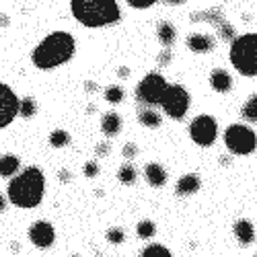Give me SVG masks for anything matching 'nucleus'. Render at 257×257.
Listing matches in <instances>:
<instances>
[{
    "mask_svg": "<svg viewBox=\"0 0 257 257\" xmlns=\"http://www.w3.org/2000/svg\"><path fill=\"white\" fill-rule=\"evenodd\" d=\"M46 194V175L39 167H25L19 175H13L7 187V198L9 204L33 210L41 204Z\"/></svg>",
    "mask_w": 257,
    "mask_h": 257,
    "instance_id": "f257e3e1",
    "label": "nucleus"
},
{
    "mask_svg": "<svg viewBox=\"0 0 257 257\" xmlns=\"http://www.w3.org/2000/svg\"><path fill=\"white\" fill-rule=\"evenodd\" d=\"M76 52V41L68 31H54L46 35L31 52V62L39 70H52L72 60Z\"/></svg>",
    "mask_w": 257,
    "mask_h": 257,
    "instance_id": "f03ea898",
    "label": "nucleus"
},
{
    "mask_svg": "<svg viewBox=\"0 0 257 257\" xmlns=\"http://www.w3.org/2000/svg\"><path fill=\"white\" fill-rule=\"evenodd\" d=\"M70 11L84 27H109L121 19L117 0H70Z\"/></svg>",
    "mask_w": 257,
    "mask_h": 257,
    "instance_id": "7ed1b4c3",
    "label": "nucleus"
},
{
    "mask_svg": "<svg viewBox=\"0 0 257 257\" xmlns=\"http://www.w3.org/2000/svg\"><path fill=\"white\" fill-rule=\"evenodd\" d=\"M230 62L243 76H257V33H245L232 39Z\"/></svg>",
    "mask_w": 257,
    "mask_h": 257,
    "instance_id": "20e7f679",
    "label": "nucleus"
},
{
    "mask_svg": "<svg viewBox=\"0 0 257 257\" xmlns=\"http://www.w3.org/2000/svg\"><path fill=\"white\" fill-rule=\"evenodd\" d=\"M189 93L183 84H169L159 105L171 119H183L189 111Z\"/></svg>",
    "mask_w": 257,
    "mask_h": 257,
    "instance_id": "39448f33",
    "label": "nucleus"
},
{
    "mask_svg": "<svg viewBox=\"0 0 257 257\" xmlns=\"http://www.w3.org/2000/svg\"><path fill=\"white\" fill-rule=\"evenodd\" d=\"M224 144L234 155H251L257 148V134L247 125H230L224 132Z\"/></svg>",
    "mask_w": 257,
    "mask_h": 257,
    "instance_id": "423d86ee",
    "label": "nucleus"
},
{
    "mask_svg": "<svg viewBox=\"0 0 257 257\" xmlns=\"http://www.w3.org/2000/svg\"><path fill=\"white\" fill-rule=\"evenodd\" d=\"M169 87V82L165 80V76H161L159 72H148L136 87V99L144 105H159L165 91Z\"/></svg>",
    "mask_w": 257,
    "mask_h": 257,
    "instance_id": "0eeeda50",
    "label": "nucleus"
},
{
    "mask_svg": "<svg viewBox=\"0 0 257 257\" xmlns=\"http://www.w3.org/2000/svg\"><path fill=\"white\" fill-rule=\"evenodd\" d=\"M189 136L198 146H212L218 138V123L212 115H198L189 123Z\"/></svg>",
    "mask_w": 257,
    "mask_h": 257,
    "instance_id": "6e6552de",
    "label": "nucleus"
},
{
    "mask_svg": "<svg viewBox=\"0 0 257 257\" xmlns=\"http://www.w3.org/2000/svg\"><path fill=\"white\" fill-rule=\"evenodd\" d=\"M17 115H19V97L9 84L0 82V130L11 125Z\"/></svg>",
    "mask_w": 257,
    "mask_h": 257,
    "instance_id": "1a4fd4ad",
    "label": "nucleus"
},
{
    "mask_svg": "<svg viewBox=\"0 0 257 257\" xmlns=\"http://www.w3.org/2000/svg\"><path fill=\"white\" fill-rule=\"evenodd\" d=\"M29 241L37 249H50L56 241V230L48 220H37L29 226Z\"/></svg>",
    "mask_w": 257,
    "mask_h": 257,
    "instance_id": "9d476101",
    "label": "nucleus"
},
{
    "mask_svg": "<svg viewBox=\"0 0 257 257\" xmlns=\"http://www.w3.org/2000/svg\"><path fill=\"white\" fill-rule=\"evenodd\" d=\"M187 48L196 54H208L214 50V37L204 33H191L187 37Z\"/></svg>",
    "mask_w": 257,
    "mask_h": 257,
    "instance_id": "9b49d317",
    "label": "nucleus"
},
{
    "mask_svg": "<svg viewBox=\"0 0 257 257\" xmlns=\"http://www.w3.org/2000/svg\"><path fill=\"white\" fill-rule=\"evenodd\" d=\"M144 179L151 183L153 187H161L167 181V173H165V169L159 163H148L144 167Z\"/></svg>",
    "mask_w": 257,
    "mask_h": 257,
    "instance_id": "f8f14e48",
    "label": "nucleus"
},
{
    "mask_svg": "<svg viewBox=\"0 0 257 257\" xmlns=\"http://www.w3.org/2000/svg\"><path fill=\"white\" fill-rule=\"evenodd\" d=\"M200 185H202L200 177L194 175V173H189V175H185V177H181V179L177 181L175 194H177V196H191V194H196V191L200 189Z\"/></svg>",
    "mask_w": 257,
    "mask_h": 257,
    "instance_id": "ddd939ff",
    "label": "nucleus"
},
{
    "mask_svg": "<svg viewBox=\"0 0 257 257\" xmlns=\"http://www.w3.org/2000/svg\"><path fill=\"white\" fill-rule=\"evenodd\" d=\"M210 84H212V89L216 91V93H228L230 87H232V78L226 70H214L210 74Z\"/></svg>",
    "mask_w": 257,
    "mask_h": 257,
    "instance_id": "4468645a",
    "label": "nucleus"
},
{
    "mask_svg": "<svg viewBox=\"0 0 257 257\" xmlns=\"http://www.w3.org/2000/svg\"><path fill=\"white\" fill-rule=\"evenodd\" d=\"M157 37H159L163 48H171L175 44V39H177V31H175L173 25L169 23V21H161L159 27H157Z\"/></svg>",
    "mask_w": 257,
    "mask_h": 257,
    "instance_id": "2eb2a0df",
    "label": "nucleus"
},
{
    "mask_svg": "<svg viewBox=\"0 0 257 257\" xmlns=\"http://www.w3.org/2000/svg\"><path fill=\"white\" fill-rule=\"evenodd\" d=\"M234 237L241 245H251L255 241V228L249 220H239L234 224Z\"/></svg>",
    "mask_w": 257,
    "mask_h": 257,
    "instance_id": "dca6fc26",
    "label": "nucleus"
},
{
    "mask_svg": "<svg viewBox=\"0 0 257 257\" xmlns=\"http://www.w3.org/2000/svg\"><path fill=\"white\" fill-rule=\"evenodd\" d=\"M101 130L105 136H117L121 132V117L115 111L105 113L101 119Z\"/></svg>",
    "mask_w": 257,
    "mask_h": 257,
    "instance_id": "f3484780",
    "label": "nucleus"
},
{
    "mask_svg": "<svg viewBox=\"0 0 257 257\" xmlns=\"http://www.w3.org/2000/svg\"><path fill=\"white\" fill-rule=\"evenodd\" d=\"M21 169V159L17 155H3L0 157V177H13Z\"/></svg>",
    "mask_w": 257,
    "mask_h": 257,
    "instance_id": "a211bd4d",
    "label": "nucleus"
},
{
    "mask_svg": "<svg viewBox=\"0 0 257 257\" xmlns=\"http://www.w3.org/2000/svg\"><path fill=\"white\" fill-rule=\"evenodd\" d=\"M138 121L144 127H159L163 119H161V115L155 109H151V107H144V109L138 111Z\"/></svg>",
    "mask_w": 257,
    "mask_h": 257,
    "instance_id": "6ab92c4d",
    "label": "nucleus"
},
{
    "mask_svg": "<svg viewBox=\"0 0 257 257\" xmlns=\"http://www.w3.org/2000/svg\"><path fill=\"white\" fill-rule=\"evenodd\" d=\"M35 113H37V103H35L33 97H23V99H19V115H21V117L29 119V117H33Z\"/></svg>",
    "mask_w": 257,
    "mask_h": 257,
    "instance_id": "aec40b11",
    "label": "nucleus"
},
{
    "mask_svg": "<svg viewBox=\"0 0 257 257\" xmlns=\"http://www.w3.org/2000/svg\"><path fill=\"white\" fill-rule=\"evenodd\" d=\"M155 232H157V226L155 222L151 220H140L138 226H136V234H138V239H153L155 237Z\"/></svg>",
    "mask_w": 257,
    "mask_h": 257,
    "instance_id": "412c9836",
    "label": "nucleus"
},
{
    "mask_svg": "<svg viewBox=\"0 0 257 257\" xmlns=\"http://www.w3.org/2000/svg\"><path fill=\"white\" fill-rule=\"evenodd\" d=\"M117 179L123 185H132L136 181V169L132 165H121V169L117 171Z\"/></svg>",
    "mask_w": 257,
    "mask_h": 257,
    "instance_id": "4be33fe9",
    "label": "nucleus"
},
{
    "mask_svg": "<svg viewBox=\"0 0 257 257\" xmlns=\"http://www.w3.org/2000/svg\"><path fill=\"white\" fill-rule=\"evenodd\" d=\"M70 142V134L66 132V130H54L52 134H50V144L54 146V148H64Z\"/></svg>",
    "mask_w": 257,
    "mask_h": 257,
    "instance_id": "5701e85b",
    "label": "nucleus"
},
{
    "mask_svg": "<svg viewBox=\"0 0 257 257\" xmlns=\"http://www.w3.org/2000/svg\"><path fill=\"white\" fill-rule=\"evenodd\" d=\"M241 115L249 121H257V95H253L245 105H243V109H241Z\"/></svg>",
    "mask_w": 257,
    "mask_h": 257,
    "instance_id": "b1692460",
    "label": "nucleus"
},
{
    "mask_svg": "<svg viewBox=\"0 0 257 257\" xmlns=\"http://www.w3.org/2000/svg\"><path fill=\"white\" fill-rule=\"evenodd\" d=\"M142 257H171V253L163 245H148L142 249Z\"/></svg>",
    "mask_w": 257,
    "mask_h": 257,
    "instance_id": "393cba45",
    "label": "nucleus"
},
{
    "mask_svg": "<svg viewBox=\"0 0 257 257\" xmlns=\"http://www.w3.org/2000/svg\"><path fill=\"white\" fill-rule=\"evenodd\" d=\"M105 99L109 101V103H113V105H117V103H121L123 101V89L121 87H107L105 89Z\"/></svg>",
    "mask_w": 257,
    "mask_h": 257,
    "instance_id": "a878e982",
    "label": "nucleus"
},
{
    "mask_svg": "<svg viewBox=\"0 0 257 257\" xmlns=\"http://www.w3.org/2000/svg\"><path fill=\"white\" fill-rule=\"evenodd\" d=\"M107 241L113 243V245H121L125 241V232L121 228H109L107 230Z\"/></svg>",
    "mask_w": 257,
    "mask_h": 257,
    "instance_id": "bb28decb",
    "label": "nucleus"
},
{
    "mask_svg": "<svg viewBox=\"0 0 257 257\" xmlns=\"http://www.w3.org/2000/svg\"><path fill=\"white\" fill-rule=\"evenodd\" d=\"M218 29H220V37L222 39H226V41H230V39H234V27L232 25H228V23H218Z\"/></svg>",
    "mask_w": 257,
    "mask_h": 257,
    "instance_id": "cd10ccee",
    "label": "nucleus"
},
{
    "mask_svg": "<svg viewBox=\"0 0 257 257\" xmlns=\"http://www.w3.org/2000/svg\"><path fill=\"white\" fill-rule=\"evenodd\" d=\"M155 3H157V0H127V5H130L132 9H138V11L148 9V7H153Z\"/></svg>",
    "mask_w": 257,
    "mask_h": 257,
    "instance_id": "c85d7f7f",
    "label": "nucleus"
},
{
    "mask_svg": "<svg viewBox=\"0 0 257 257\" xmlns=\"http://www.w3.org/2000/svg\"><path fill=\"white\" fill-rule=\"evenodd\" d=\"M84 175H87V177H97L99 175V165L95 163V161H89L87 165H84Z\"/></svg>",
    "mask_w": 257,
    "mask_h": 257,
    "instance_id": "c756f323",
    "label": "nucleus"
},
{
    "mask_svg": "<svg viewBox=\"0 0 257 257\" xmlns=\"http://www.w3.org/2000/svg\"><path fill=\"white\" fill-rule=\"evenodd\" d=\"M136 153H138V146H136V144L127 142V144L123 146V157H125V159H134V157H136Z\"/></svg>",
    "mask_w": 257,
    "mask_h": 257,
    "instance_id": "7c9ffc66",
    "label": "nucleus"
},
{
    "mask_svg": "<svg viewBox=\"0 0 257 257\" xmlns=\"http://www.w3.org/2000/svg\"><path fill=\"white\" fill-rule=\"evenodd\" d=\"M169 62H171V52H169V48H165L161 52V56H159V64H161V66H167Z\"/></svg>",
    "mask_w": 257,
    "mask_h": 257,
    "instance_id": "2f4dec72",
    "label": "nucleus"
},
{
    "mask_svg": "<svg viewBox=\"0 0 257 257\" xmlns=\"http://www.w3.org/2000/svg\"><path fill=\"white\" fill-rule=\"evenodd\" d=\"M107 153H109V144H107V142H99L97 144V155L99 157H105Z\"/></svg>",
    "mask_w": 257,
    "mask_h": 257,
    "instance_id": "473e14b6",
    "label": "nucleus"
},
{
    "mask_svg": "<svg viewBox=\"0 0 257 257\" xmlns=\"http://www.w3.org/2000/svg\"><path fill=\"white\" fill-rule=\"evenodd\" d=\"M7 204H9V198L0 194V212H5V210H7Z\"/></svg>",
    "mask_w": 257,
    "mask_h": 257,
    "instance_id": "72a5a7b5",
    "label": "nucleus"
},
{
    "mask_svg": "<svg viewBox=\"0 0 257 257\" xmlns=\"http://www.w3.org/2000/svg\"><path fill=\"white\" fill-rule=\"evenodd\" d=\"M60 179H62V181H70L72 177H70V173H66V171H62V173H60Z\"/></svg>",
    "mask_w": 257,
    "mask_h": 257,
    "instance_id": "f704fd0d",
    "label": "nucleus"
},
{
    "mask_svg": "<svg viewBox=\"0 0 257 257\" xmlns=\"http://www.w3.org/2000/svg\"><path fill=\"white\" fill-rule=\"evenodd\" d=\"M0 25H3V27L9 25V17H7V15H0Z\"/></svg>",
    "mask_w": 257,
    "mask_h": 257,
    "instance_id": "c9c22d12",
    "label": "nucleus"
},
{
    "mask_svg": "<svg viewBox=\"0 0 257 257\" xmlns=\"http://www.w3.org/2000/svg\"><path fill=\"white\" fill-rule=\"evenodd\" d=\"M119 76L121 78H127V68H119Z\"/></svg>",
    "mask_w": 257,
    "mask_h": 257,
    "instance_id": "e433bc0d",
    "label": "nucleus"
},
{
    "mask_svg": "<svg viewBox=\"0 0 257 257\" xmlns=\"http://www.w3.org/2000/svg\"><path fill=\"white\" fill-rule=\"evenodd\" d=\"M167 3H169V5H183L185 0H167Z\"/></svg>",
    "mask_w": 257,
    "mask_h": 257,
    "instance_id": "4c0bfd02",
    "label": "nucleus"
}]
</instances>
